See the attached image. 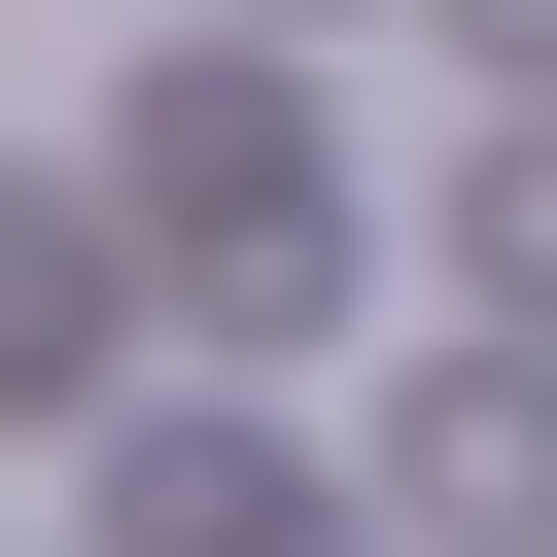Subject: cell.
<instances>
[{"mask_svg": "<svg viewBox=\"0 0 557 557\" xmlns=\"http://www.w3.org/2000/svg\"><path fill=\"white\" fill-rule=\"evenodd\" d=\"M104 174H139V244H174V278H313V244H348L278 70H139V139H104Z\"/></svg>", "mask_w": 557, "mask_h": 557, "instance_id": "cell-1", "label": "cell"}, {"mask_svg": "<svg viewBox=\"0 0 557 557\" xmlns=\"http://www.w3.org/2000/svg\"><path fill=\"white\" fill-rule=\"evenodd\" d=\"M383 487H418V522H557V348H453V383L383 418Z\"/></svg>", "mask_w": 557, "mask_h": 557, "instance_id": "cell-2", "label": "cell"}, {"mask_svg": "<svg viewBox=\"0 0 557 557\" xmlns=\"http://www.w3.org/2000/svg\"><path fill=\"white\" fill-rule=\"evenodd\" d=\"M104 557H348V522H313L278 453H209V418H139V453H104Z\"/></svg>", "mask_w": 557, "mask_h": 557, "instance_id": "cell-3", "label": "cell"}, {"mask_svg": "<svg viewBox=\"0 0 557 557\" xmlns=\"http://www.w3.org/2000/svg\"><path fill=\"white\" fill-rule=\"evenodd\" d=\"M70 383H104V209L0 174V418H70Z\"/></svg>", "mask_w": 557, "mask_h": 557, "instance_id": "cell-4", "label": "cell"}, {"mask_svg": "<svg viewBox=\"0 0 557 557\" xmlns=\"http://www.w3.org/2000/svg\"><path fill=\"white\" fill-rule=\"evenodd\" d=\"M453 244H522V278H557V139H522V174H453Z\"/></svg>", "mask_w": 557, "mask_h": 557, "instance_id": "cell-5", "label": "cell"}, {"mask_svg": "<svg viewBox=\"0 0 557 557\" xmlns=\"http://www.w3.org/2000/svg\"><path fill=\"white\" fill-rule=\"evenodd\" d=\"M453 35H487V70H522V104H557V0H453Z\"/></svg>", "mask_w": 557, "mask_h": 557, "instance_id": "cell-6", "label": "cell"}]
</instances>
